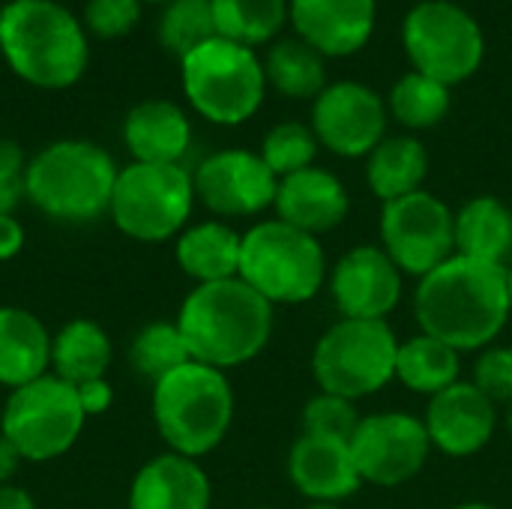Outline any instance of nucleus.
<instances>
[{
	"label": "nucleus",
	"mask_w": 512,
	"mask_h": 509,
	"mask_svg": "<svg viewBox=\"0 0 512 509\" xmlns=\"http://www.w3.org/2000/svg\"><path fill=\"white\" fill-rule=\"evenodd\" d=\"M414 318L459 354L489 348L512 318L507 267L453 255L417 282Z\"/></svg>",
	"instance_id": "f257e3e1"
},
{
	"label": "nucleus",
	"mask_w": 512,
	"mask_h": 509,
	"mask_svg": "<svg viewBox=\"0 0 512 509\" xmlns=\"http://www.w3.org/2000/svg\"><path fill=\"white\" fill-rule=\"evenodd\" d=\"M174 321L189 357L219 372L252 363L273 336V306L240 276L195 285Z\"/></svg>",
	"instance_id": "f03ea898"
},
{
	"label": "nucleus",
	"mask_w": 512,
	"mask_h": 509,
	"mask_svg": "<svg viewBox=\"0 0 512 509\" xmlns=\"http://www.w3.org/2000/svg\"><path fill=\"white\" fill-rule=\"evenodd\" d=\"M0 54L30 87L66 90L90 63V36L60 0H9L3 6Z\"/></svg>",
	"instance_id": "7ed1b4c3"
},
{
	"label": "nucleus",
	"mask_w": 512,
	"mask_h": 509,
	"mask_svg": "<svg viewBox=\"0 0 512 509\" xmlns=\"http://www.w3.org/2000/svg\"><path fill=\"white\" fill-rule=\"evenodd\" d=\"M234 387L228 372L204 363H183L153 384L150 414L168 453L186 459L210 456L231 432Z\"/></svg>",
	"instance_id": "20e7f679"
},
{
	"label": "nucleus",
	"mask_w": 512,
	"mask_h": 509,
	"mask_svg": "<svg viewBox=\"0 0 512 509\" xmlns=\"http://www.w3.org/2000/svg\"><path fill=\"white\" fill-rule=\"evenodd\" d=\"M114 156L93 141L63 138L30 156L27 165V201L54 222H93L108 216L114 183Z\"/></svg>",
	"instance_id": "39448f33"
},
{
	"label": "nucleus",
	"mask_w": 512,
	"mask_h": 509,
	"mask_svg": "<svg viewBox=\"0 0 512 509\" xmlns=\"http://www.w3.org/2000/svg\"><path fill=\"white\" fill-rule=\"evenodd\" d=\"M237 276L276 309L315 300L327 285L330 267L318 237L282 219H261L243 234Z\"/></svg>",
	"instance_id": "423d86ee"
},
{
	"label": "nucleus",
	"mask_w": 512,
	"mask_h": 509,
	"mask_svg": "<svg viewBox=\"0 0 512 509\" xmlns=\"http://www.w3.org/2000/svg\"><path fill=\"white\" fill-rule=\"evenodd\" d=\"M180 84L189 108L216 126L252 120L267 96L264 63L255 48L213 36L180 60Z\"/></svg>",
	"instance_id": "0eeeda50"
},
{
	"label": "nucleus",
	"mask_w": 512,
	"mask_h": 509,
	"mask_svg": "<svg viewBox=\"0 0 512 509\" xmlns=\"http://www.w3.org/2000/svg\"><path fill=\"white\" fill-rule=\"evenodd\" d=\"M195 180L183 165L129 162L120 168L108 216L135 243L177 240L195 210Z\"/></svg>",
	"instance_id": "6e6552de"
},
{
	"label": "nucleus",
	"mask_w": 512,
	"mask_h": 509,
	"mask_svg": "<svg viewBox=\"0 0 512 509\" xmlns=\"http://www.w3.org/2000/svg\"><path fill=\"white\" fill-rule=\"evenodd\" d=\"M396 354L399 336L387 321L339 318L312 348V378L321 393L360 402L396 381Z\"/></svg>",
	"instance_id": "1a4fd4ad"
},
{
	"label": "nucleus",
	"mask_w": 512,
	"mask_h": 509,
	"mask_svg": "<svg viewBox=\"0 0 512 509\" xmlns=\"http://www.w3.org/2000/svg\"><path fill=\"white\" fill-rule=\"evenodd\" d=\"M84 423L87 414L75 384L54 372L12 390L0 408V435L18 450L21 462L30 465L66 456L78 444Z\"/></svg>",
	"instance_id": "9d476101"
},
{
	"label": "nucleus",
	"mask_w": 512,
	"mask_h": 509,
	"mask_svg": "<svg viewBox=\"0 0 512 509\" xmlns=\"http://www.w3.org/2000/svg\"><path fill=\"white\" fill-rule=\"evenodd\" d=\"M402 48L414 66L447 87L465 84L486 60L480 21L453 0H420L402 21Z\"/></svg>",
	"instance_id": "9b49d317"
},
{
	"label": "nucleus",
	"mask_w": 512,
	"mask_h": 509,
	"mask_svg": "<svg viewBox=\"0 0 512 509\" xmlns=\"http://www.w3.org/2000/svg\"><path fill=\"white\" fill-rule=\"evenodd\" d=\"M456 213L432 192L420 189L381 207V249L417 282L456 255Z\"/></svg>",
	"instance_id": "f8f14e48"
},
{
	"label": "nucleus",
	"mask_w": 512,
	"mask_h": 509,
	"mask_svg": "<svg viewBox=\"0 0 512 509\" xmlns=\"http://www.w3.org/2000/svg\"><path fill=\"white\" fill-rule=\"evenodd\" d=\"M348 444L360 480L378 489L411 483L432 456L423 420L408 411H378L363 417Z\"/></svg>",
	"instance_id": "ddd939ff"
},
{
	"label": "nucleus",
	"mask_w": 512,
	"mask_h": 509,
	"mask_svg": "<svg viewBox=\"0 0 512 509\" xmlns=\"http://www.w3.org/2000/svg\"><path fill=\"white\" fill-rule=\"evenodd\" d=\"M387 99L363 81H333L312 99V132L342 159H366L387 138Z\"/></svg>",
	"instance_id": "4468645a"
},
{
	"label": "nucleus",
	"mask_w": 512,
	"mask_h": 509,
	"mask_svg": "<svg viewBox=\"0 0 512 509\" xmlns=\"http://www.w3.org/2000/svg\"><path fill=\"white\" fill-rule=\"evenodd\" d=\"M195 198L216 219H246L261 216L273 207L279 177L267 168L261 153L228 147L216 150L192 171Z\"/></svg>",
	"instance_id": "2eb2a0df"
},
{
	"label": "nucleus",
	"mask_w": 512,
	"mask_h": 509,
	"mask_svg": "<svg viewBox=\"0 0 512 509\" xmlns=\"http://www.w3.org/2000/svg\"><path fill=\"white\" fill-rule=\"evenodd\" d=\"M327 285L342 318L387 321L402 300V270L381 246L369 243L348 249L333 264Z\"/></svg>",
	"instance_id": "dca6fc26"
},
{
	"label": "nucleus",
	"mask_w": 512,
	"mask_h": 509,
	"mask_svg": "<svg viewBox=\"0 0 512 509\" xmlns=\"http://www.w3.org/2000/svg\"><path fill=\"white\" fill-rule=\"evenodd\" d=\"M423 426L432 450L450 459H468L492 444L498 429V405L471 381H459L429 399Z\"/></svg>",
	"instance_id": "f3484780"
},
{
	"label": "nucleus",
	"mask_w": 512,
	"mask_h": 509,
	"mask_svg": "<svg viewBox=\"0 0 512 509\" xmlns=\"http://www.w3.org/2000/svg\"><path fill=\"white\" fill-rule=\"evenodd\" d=\"M288 21L324 57H351L375 33L378 0H288Z\"/></svg>",
	"instance_id": "a211bd4d"
},
{
	"label": "nucleus",
	"mask_w": 512,
	"mask_h": 509,
	"mask_svg": "<svg viewBox=\"0 0 512 509\" xmlns=\"http://www.w3.org/2000/svg\"><path fill=\"white\" fill-rule=\"evenodd\" d=\"M288 480L309 504H342L363 486L351 444L342 438L303 432L288 450Z\"/></svg>",
	"instance_id": "6ab92c4d"
},
{
	"label": "nucleus",
	"mask_w": 512,
	"mask_h": 509,
	"mask_svg": "<svg viewBox=\"0 0 512 509\" xmlns=\"http://www.w3.org/2000/svg\"><path fill=\"white\" fill-rule=\"evenodd\" d=\"M273 210L276 219H282L285 225L321 237L336 231L348 219L351 195L333 171L312 165L279 180Z\"/></svg>",
	"instance_id": "aec40b11"
},
{
	"label": "nucleus",
	"mask_w": 512,
	"mask_h": 509,
	"mask_svg": "<svg viewBox=\"0 0 512 509\" xmlns=\"http://www.w3.org/2000/svg\"><path fill=\"white\" fill-rule=\"evenodd\" d=\"M213 486L198 459L153 456L129 483L126 509H210Z\"/></svg>",
	"instance_id": "412c9836"
},
{
	"label": "nucleus",
	"mask_w": 512,
	"mask_h": 509,
	"mask_svg": "<svg viewBox=\"0 0 512 509\" xmlns=\"http://www.w3.org/2000/svg\"><path fill=\"white\" fill-rule=\"evenodd\" d=\"M123 144L132 162L183 165L192 147V120L171 99H144L123 120Z\"/></svg>",
	"instance_id": "4be33fe9"
},
{
	"label": "nucleus",
	"mask_w": 512,
	"mask_h": 509,
	"mask_svg": "<svg viewBox=\"0 0 512 509\" xmlns=\"http://www.w3.org/2000/svg\"><path fill=\"white\" fill-rule=\"evenodd\" d=\"M51 339L39 315L24 306H0V387L9 393L51 372Z\"/></svg>",
	"instance_id": "5701e85b"
},
{
	"label": "nucleus",
	"mask_w": 512,
	"mask_h": 509,
	"mask_svg": "<svg viewBox=\"0 0 512 509\" xmlns=\"http://www.w3.org/2000/svg\"><path fill=\"white\" fill-rule=\"evenodd\" d=\"M243 234L222 219L189 222L174 240V261L195 285L237 279Z\"/></svg>",
	"instance_id": "b1692460"
},
{
	"label": "nucleus",
	"mask_w": 512,
	"mask_h": 509,
	"mask_svg": "<svg viewBox=\"0 0 512 509\" xmlns=\"http://www.w3.org/2000/svg\"><path fill=\"white\" fill-rule=\"evenodd\" d=\"M456 255L507 267L512 255V210L495 195L471 198L453 222Z\"/></svg>",
	"instance_id": "393cba45"
},
{
	"label": "nucleus",
	"mask_w": 512,
	"mask_h": 509,
	"mask_svg": "<svg viewBox=\"0 0 512 509\" xmlns=\"http://www.w3.org/2000/svg\"><path fill=\"white\" fill-rule=\"evenodd\" d=\"M429 177V153L417 135H387L366 156V183L375 198L396 201L420 192Z\"/></svg>",
	"instance_id": "a878e982"
},
{
	"label": "nucleus",
	"mask_w": 512,
	"mask_h": 509,
	"mask_svg": "<svg viewBox=\"0 0 512 509\" xmlns=\"http://www.w3.org/2000/svg\"><path fill=\"white\" fill-rule=\"evenodd\" d=\"M111 357V336L105 333L102 324L90 318H75L63 324L51 339V372L75 387L105 378Z\"/></svg>",
	"instance_id": "bb28decb"
},
{
	"label": "nucleus",
	"mask_w": 512,
	"mask_h": 509,
	"mask_svg": "<svg viewBox=\"0 0 512 509\" xmlns=\"http://www.w3.org/2000/svg\"><path fill=\"white\" fill-rule=\"evenodd\" d=\"M459 351L450 348L441 339H432L426 333H417L405 342H399L396 354V381L417 393V396H438L447 387L462 381V363Z\"/></svg>",
	"instance_id": "cd10ccee"
},
{
	"label": "nucleus",
	"mask_w": 512,
	"mask_h": 509,
	"mask_svg": "<svg viewBox=\"0 0 512 509\" xmlns=\"http://www.w3.org/2000/svg\"><path fill=\"white\" fill-rule=\"evenodd\" d=\"M261 63L267 87L288 99H315L327 87V57L300 36H282L270 42Z\"/></svg>",
	"instance_id": "c85d7f7f"
},
{
	"label": "nucleus",
	"mask_w": 512,
	"mask_h": 509,
	"mask_svg": "<svg viewBox=\"0 0 512 509\" xmlns=\"http://www.w3.org/2000/svg\"><path fill=\"white\" fill-rule=\"evenodd\" d=\"M216 36L246 48L270 45L288 24V0H210Z\"/></svg>",
	"instance_id": "c756f323"
},
{
	"label": "nucleus",
	"mask_w": 512,
	"mask_h": 509,
	"mask_svg": "<svg viewBox=\"0 0 512 509\" xmlns=\"http://www.w3.org/2000/svg\"><path fill=\"white\" fill-rule=\"evenodd\" d=\"M450 105H453L450 87L414 69L402 75L387 96L390 117L408 132H423L438 126L450 114Z\"/></svg>",
	"instance_id": "7c9ffc66"
},
{
	"label": "nucleus",
	"mask_w": 512,
	"mask_h": 509,
	"mask_svg": "<svg viewBox=\"0 0 512 509\" xmlns=\"http://www.w3.org/2000/svg\"><path fill=\"white\" fill-rule=\"evenodd\" d=\"M189 348L183 342V333L177 321H150L141 327L129 342V366L135 375L150 378L153 384L165 378L168 372L189 363Z\"/></svg>",
	"instance_id": "2f4dec72"
},
{
	"label": "nucleus",
	"mask_w": 512,
	"mask_h": 509,
	"mask_svg": "<svg viewBox=\"0 0 512 509\" xmlns=\"http://www.w3.org/2000/svg\"><path fill=\"white\" fill-rule=\"evenodd\" d=\"M156 36L168 54L183 60L189 51L216 36L210 0H171L168 6H162Z\"/></svg>",
	"instance_id": "473e14b6"
},
{
	"label": "nucleus",
	"mask_w": 512,
	"mask_h": 509,
	"mask_svg": "<svg viewBox=\"0 0 512 509\" xmlns=\"http://www.w3.org/2000/svg\"><path fill=\"white\" fill-rule=\"evenodd\" d=\"M318 150H321V144H318V138H315V132H312L309 123L285 120V123H276L264 135L258 153L267 162V168L282 180L288 174H297L303 168H312Z\"/></svg>",
	"instance_id": "72a5a7b5"
},
{
	"label": "nucleus",
	"mask_w": 512,
	"mask_h": 509,
	"mask_svg": "<svg viewBox=\"0 0 512 509\" xmlns=\"http://www.w3.org/2000/svg\"><path fill=\"white\" fill-rule=\"evenodd\" d=\"M360 420L363 417L357 411V402L333 396V393H318L303 408V432H309V435H327V438L351 441Z\"/></svg>",
	"instance_id": "f704fd0d"
},
{
	"label": "nucleus",
	"mask_w": 512,
	"mask_h": 509,
	"mask_svg": "<svg viewBox=\"0 0 512 509\" xmlns=\"http://www.w3.org/2000/svg\"><path fill=\"white\" fill-rule=\"evenodd\" d=\"M141 0H87L81 24L87 36L96 39H123L141 18Z\"/></svg>",
	"instance_id": "c9c22d12"
},
{
	"label": "nucleus",
	"mask_w": 512,
	"mask_h": 509,
	"mask_svg": "<svg viewBox=\"0 0 512 509\" xmlns=\"http://www.w3.org/2000/svg\"><path fill=\"white\" fill-rule=\"evenodd\" d=\"M471 384L489 396L495 405L512 402V348L510 345H489L474 363Z\"/></svg>",
	"instance_id": "e433bc0d"
},
{
	"label": "nucleus",
	"mask_w": 512,
	"mask_h": 509,
	"mask_svg": "<svg viewBox=\"0 0 512 509\" xmlns=\"http://www.w3.org/2000/svg\"><path fill=\"white\" fill-rule=\"evenodd\" d=\"M27 165L30 156L21 144L0 138V213H15L27 201Z\"/></svg>",
	"instance_id": "4c0bfd02"
},
{
	"label": "nucleus",
	"mask_w": 512,
	"mask_h": 509,
	"mask_svg": "<svg viewBox=\"0 0 512 509\" xmlns=\"http://www.w3.org/2000/svg\"><path fill=\"white\" fill-rule=\"evenodd\" d=\"M78 402L90 417H102L111 405H114V387L108 384V378H96V381H87V384H78Z\"/></svg>",
	"instance_id": "58836bf2"
},
{
	"label": "nucleus",
	"mask_w": 512,
	"mask_h": 509,
	"mask_svg": "<svg viewBox=\"0 0 512 509\" xmlns=\"http://www.w3.org/2000/svg\"><path fill=\"white\" fill-rule=\"evenodd\" d=\"M24 225L15 213H0V261H12L24 249Z\"/></svg>",
	"instance_id": "ea45409f"
},
{
	"label": "nucleus",
	"mask_w": 512,
	"mask_h": 509,
	"mask_svg": "<svg viewBox=\"0 0 512 509\" xmlns=\"http://www.w3.org/2000/svg\"><path fill=\"white\" fill-rule=\"evenodd\" d=\"M18 468H21V456H18V450L0 435V486H9L12 483V477L18 474Z\"/></svg>",
	"instance_id": "a19ab883"
},
{
	"label": "nucleus",
	"mask_w": 512,
	"mask_h": 509,
	"mask_svg": "<svg viewBox=\"0 0 512 509\" xmlns=\"http://www.w3.org/2000/svg\"><path fill=\"white\" fill-rule=\"evenodd\" d=\"M0 509H36V501L21 486H0Z\"/></svg>",
	"instance_id": "79ce46f5"
},
{
	"label": "nucleus",
	"mask_w": 512,
	"mask_h": 509,
	"mask_svg": "<svg viewBox=\"0 0 512 509\" xmlns=\"http://www.w3.org/2000/svg\"><path fill=\"white\" fill-rule=\"evenodd\" d=\"M450 509H501V507L486 504V501H465V504H456V507H450Z\"/></svg>",
	"instance_id": "37998d69"
},
{
	"label": "nucleus",
	"mask_w": 512,
	"mask_h": 509,
	"mask_svg": "<svg viewBox=\"0 0 512 509\" xmlns=\"http://www.w3.org/2000/svg\"><path fill=\"white\" fill-rule=\"evenodd\" d=\"M507 294H510V315H512V264H507Z\"/></svg>",
	"instance_id": "c03bdc74"
},
{
	"label": "nucleus",
	"mask_w": 512,
	"mask_h": 509,
	"mask_svg": "<svg viewBox=\"0 0 512 509\" xmlns=\"http://www.w3.org/2000/svg\"><path fill=\"white\" fill-rule=\"evenodd\" d=\"M504 426H507V432H510V438H512V402L507 405V414H504Z\"/></svg>",
	"instance_id": "a18cd8bd"
},
{
	"label": "nucleus",
	"mask_w": 512,
	"mask_h": 509,
	"mask_svg": "<svg viewBox=\"0 0 512 509\" xmlns=\"http://www.w3.org/2000/svg\"><path fill=\"white\" fill-rule=\"evenodd\" d=\"M306 509H345L342 504H309Z\"/></svg>",
	"instance_id": "49530a36"
},
{
	"label": "nucleus",
	"mask_w": 512,
	"mask_h": 509,
	"mask_svg": "<svg viewBox=\"0 0 512 509\" xmlns=\"http://www.w3.org/2000/svg\"><path fill=\"white\" fill-rule=\"evenodd\" d=\"M141 3H159V6H168L171 0H141Z\"/></svg>",
	"instance_id": "de8ad7c7"
},
{
	"label": "nucleus",
	"mask_w": 512,
	"mask_h": 509,
	"mask_svg": "<svg viewBox=\"0 0 512 509\" xmlns=\"http://www.w3.org/2000/svg\"><path fill=\"white\" fill-rule=\"evenodd\" d=\"M0 30H3V6H0Z\"/></svg>",
	"instance_id": "09e8293b"
},
{
	"label": "nucleus",
	"mask_w": 512,
	"mask_h": 509,
	"mask_svg": "<svg viewBox=\"0 0 512 509\" xmlns=\"http://www.w3.org/2000/svg\"><path fill=\"white\" fill-rule=\"evenodd\" d=\"M252 509H276V507H252Z\"/></svg>",
	"instance_id": "8fccbe9b"
}]
</instances>
